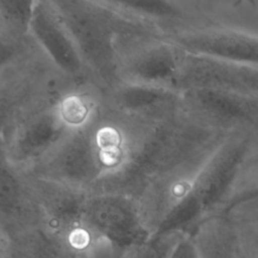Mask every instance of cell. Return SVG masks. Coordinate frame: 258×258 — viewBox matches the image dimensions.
I'll list each match as a JSON object with an SVG mask.
<instances>
[{
  "instance_id": "cell-2",
  "label": "cell",
  "mask_w": 258,
  "mask_h": 258,
  "mask_svg": "<svg viewBox=\"0 0 258 258\" xmlns=\"http://www.w3.org/2000/svg\"><path fill=\"white\" fill-rule=\"evenodd\" d=\"M247 144V134L228 135L202 171L189 197L154 233L188 235L205 219L222 214L226 197L242 166Z\"/></svg>"
},
{
  "instance_id": "cell-17",
  "label": "cell",
  "mask_w": 258,
  "mask_h": 258,
  "mask_svg": "<svg viewBox=\"0 0 258 258\" xmlns=\"http://www.w3.org/2000/svg\"><path fill=\"white\" fill-rule=\"evenodd\" d=\"M0 258H71L58 241L37 225L0 239Z\"/></svg>"
},
{
  "instance_id": "cell-22",
  "label": "cell",
  "mask_w": 258,
  "mask_h": 258,
  "mask_svg": "<svg viewBox=\"0 0 258 258\" xmlns=\"http://www.w3.org/2000/svg\"><path fill=\"white\" fill-rule=\"evenodd\" d=\"M34 0H0L2 21L19 31L29 32Z\"/></svg>"
},
{
  "instance_id": "cell-18",
  "label": "cell",
  "mask_w": 258,
  "mask_h": 258,
  "mask_svg": "<svg viewBox=\"0 0 258 258\" xmlns=\"http://www.w3.org/2000/svg\"><path fill=\"white\" fill-rule=\"evenodd\" d=\"M101 91L91 84L74 86L55 102L60 119L70 131L83 129L98 117L102 105Z\"/></svg>"
},
{
  "instance_id": "cell-7",
  "label": "cell",
  "mask_w": 258,
  "mask_h": 258,
  "mask_svg": "<svg viewBox=\"0 0 258 258\" xmlns=\"http://www.w3.org/2000/svg\"><path fill=\"white\" fill-rule=\"evenodd\" d=\"M181 109L202 125L225 135H250L258 130V98L219 86L179 90Z\"/></svg>"
},
{
  "instance_id": "cell-25",
  "label": "cell",
  "mask_w": 258,
  "mask_h": 258,
  "mask_svg": "<svg viewBox=\"0 0 258 258\" xmlns=\"http://www.w3.org/2000/svg\"><path fill=\"white\" fill-rule=\"evenodd\" d=\"M168 258H200L189 235H185L179 240Z\"/></svg>"
},
{
  "instance_id": "cell-8",
  "label": "cell",
  "mask_w": 258,
  "mask_h": 258,
  "mask_svg": "<svg viewBox=\"0 0 258 258\" xmlns=\"http://www.w3.org/2000/svg\"><path fill=\"white\" fill-rule=\"evenodd\" d=\"M22 173L87 195L96 191L105 174L94 144L92 124L69 132L46 156Z\"/></svg>"
},
{
  "instance_id": "cell-1",
  "label": "cell",
  "mask_w": 258,
  "mask_h": 258,
  "mask_svg": "<svg viewBox=\"0 0 258 258\" xmlns=\"http://www.w3.org/2000/svg\"><path fill=\"white\" fill-rule=\"evenodd\" d=\"M108 9L113 13L117 27L114 49L118 83L178 91L184 51L157 28Z\"/></svg>"
},
{
  "instance_id": "cell-10",
  "label": "cell",
  "mask_w": 258,
  "mask_h": 258,
  "mask_svg": "<svg viewBox=\"0 0 258 258\" xmlns=\"http://www.w3.org/2000/svg\"><path fill=\"white\" fill-rule=\"evenodd\" d=\"M69 132L52 103L25 116L0 146L9 162L24 172L46 156Z\"/></svg>"
},
{
  "instance_id": "cell-20",
  "label": "cell",
  "mask_w": 258,
  "mask_h": 258,
  "mask_svg": "<svg viewBox=\"0 0 258 258\" xmlns=\"http://www.w3.org/2000/svg\"><path fill=\"white\" fill-rule=\"evenodd\" d=\"M255 200H258V168L241 166L226 197L222 214H227L235 207Z\"/></svg>"
},
{
  "instance_id": "cell-24",
  "label": "cell",
  "mask_w": 258,
  "mask_h": 258,
  "mask_svg": "<svg viewBox=\"0 0 258 258\" xmlns=\"http://www.w3.org/2000/svg\"><path fill=\"white\" fill-rule=\"evenodd\" d=\"M225 215L238 222L258 220V200L237 206Z\"/></svg>"
},
{
  "instance_id": "cell-11",
  "label": "cell",
  "mask_w": 258,
  "mask_h": 258,
  "mask_svg": "<svg viewBox=\"0 0 258 258\" xmlns=\"http://www.w3.org/2000/svg\"><path fill=\"white\" fill-rule=\"evenodd\" d=\"M168 38L189 55L258 68V37L246 33L203 25Z\"/></svg>"
},
{
  "instance_id": "cell-3",
  "label": "cell",
  "mask_w": 258,
  "mask_h": 258,
  "mask_svg": "<svg viewBox=\"0 0 258 258\" xmlns=\"http://www.w3.org/2000/svg\"><path fill=\"white\" fill-rule=\"evenodd\" d=\"M84 61L91 83L101 93L118 84L114 40L116 20L101 0H53Z\"/></svg>"
},
{
  "instance_id": "cell-19",
  "label": "cell",
  "mask_w": 258,
  "mask_h": 258,
  "mask_svg": "<svg viewBox=\"0 0 258 258\" xmlns=\"http://www.w3.org/2000/svg\"><path fill=\"white\" fill-rule=\"evenodd\" d=\"M42 55L29 32L0 25V78Z\"/></svg>"
},
{
  "instance_id": "cell-4",
  "label": "cell",
  "mask_w": 258,
  "mask_h": 258,
  "mask_svg": "<svg viewBox=\"0 0 258 258\" xmlns=\"http://www.w3.org/2000/svg\"><path fill=\"white\" fill-rule=\"evenodd\" d=\"M45 55L0 78V145L29 113L55 103L73 88Z\"/></svg>"
},
{
  "instance_id": "cell-23",
  "label": "cell",
  "mask_w": 258,
  "mask_h": 258,
  "mask_svg": "<svg viewBox=\"0 0 258 258\" xmlns=\"http://www.w3.org/2000/svg\"><path fill=\"white\" fill-rule=\"evenodd\" d=\"M235 222L239 227L242 241L258 257V220Z\"/></svg>"
},
{
  "instance_id": "cell-27",
  "label": "cell",
  "mask_w": 258,
  "mask_h": 258,
  "mask_svg": "<svg viewBox=\"0 0 258 258\" xmlns=\"http://www.w3.org/2000/svg\"><path fill=\"white\" fill-rule=\"evenodd\" d=\"M242 241V239H241ZM239 258H258L253 251L242 241L241 244V249H240V253H239Z\"/></svg>"
},
{
  "instance_id": "cell-28",
  "label": "cell",
  "mask_w": 258,
  "mask_h": 258,
  "mask_svg": "<svg viewBox=\"0 0 258 258\" xmlns=\"http://www.w3.org/2000/svg\"><path fill=\"white\" fill-rule=\"evenodd\" d=\"M2 24H5V23L2 21V19H1V17H0V25H2Z\"/></svg>"
},
{
  "instance_id": "cell-14",
  "label": "cell",
  "mask_w": 258,
  "mask_h": 258,
  "mask_svg": "<svg viewBox=\"0 0 258 258\" xmlns=\"http://www.w3.org/2000/svg\"><path fill=\"white\" fill-rule=\"evenodd\" d=\"M192 86H219L258 98V68L189 55L184 52L178 90Z\"/></svg>"
},
{
  "instance_id": "cell-6",
  "label": "cell",
  "mask_w": 258,
  "mask_h": 258,
  "mask_svg": "<svg viewBox=\"0 0 258 258\" xmlns=\"http://www.w3.org/2000/svg\"><path fill=\"white\" fill-rule=\"evenodd\" d=\"M227 136L149 178L134 196L141 217L153 234L191 194L202 171Z\"/></svg>"
},
{
  "instance_id": "cell-26",
  "label": "cell",
  "mask_w": 258,
  "mask_h": 258,
  "mask_svg": "<svg viewBox=\"0 0 258 258\" xmlns=\"http://www.w3.org/2000/svg\"><path fill=\"white\" fill-rule=\"evenodd\" d=\"M242 167L258 168V130L248 136V144Z\"/></svg>"
},
{
  "instance_id": "cell-9",
  "label": "cell",
  "mask_w": 258,
  "mask_h": 258,
  "mask_svg": "<svg viewBox=\"0 0 258 258\" xmlns=\"http://www.w3.org/2000/svg\"><path fill=\"white\" fill-rule=\"evenodd\" d=\"M29 34L45 57L63 77L75 85H93L53 0H34Z\"/></svg>"
},
{
  "instance_id": "cell-21",
  "label": "cell",
  "mask_w": 258,
  "mask_h": 258,
  "mask_svg": "<svg viewBox=\"0 0 258 258\" xmlns=\"http://www.w3.org/2000/svg\"><path fill=\"white\" fill-rule=\"evenodd\" d=\"M187 234L154 233L150 238L123 258H168L179 240Z\"/></svg>"
},
{
  "instance_id": "cell-12",
  "label": "cell",
  "mask_w": 258,
  "mask_h": 258,
  "mask_svg": "<svg viewBox=\"0 0 258 258\" xmlns=\"http://www.w3.org/2000/svg\"><path fill=\"white\" fill-rule=\"evenodd\" d=\"M102 107L125 118L157 121L179 108V91L131 83H118L102 92Z\"/></svg>"
},
{
  "instance_id": "cell-15",
  "label": "cell",
  "mask_w": 258,
  "mask_h": 258,
  "mask_svg": "<svg viewBox=\"0 0 258 258\" xmlns=\"http://www.w3.org/2000/svg\"><path fill=\"white\" fill-rule=\"evenodd\" d=\"M188 235L200 258H239L242 244L239 227L228 215L205 219Z\"/></svg>"
},
{
  "instance_id": "cell-5",
  "label": "cell",
  "mask_w": 258,
  "mask_h": 258,
  "mask_svg": "<svg viewBox=\"0 0 258 258\" xmlns=\"http://www.w3.org/2000/svg\"><path fill=\"white\" fill-rule=\"evenodd\" d=\"M83 220L118 258H123L152 235L141 217L135 198L127 194H88L83 205Z\"/></svg>"
},
{
  "instance_id": "cell-13",
  "label": "cell",
  "mask_w": 258,
  "mask_h": 258,
  "mask_svg": "<svg viewBox=\"0 0 258 258\" xmlns=\"http://www.w3.org/2000/svg\"><path fill=\"white\" fill-rule=\"evenodd\" d=\"M37 225H42L40 208L0 146V239Z\"/></svg>"
},
{
  "instance_id": "cell-16",
  "label": "cell",
  "mask_w": 258,
  "mask_h": 258,
  "mask_svg": "<svg viewBox=\"0 0 258 258\" xmlns=\"http://www.w3.org/2000/svg\"><path fill=\"white\" fill-rule=\"evenodd\" d=\"M195 1L202 20L199 26H217L258 37V0Z\"/></svg>"
}]
</instances>
